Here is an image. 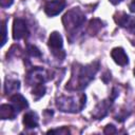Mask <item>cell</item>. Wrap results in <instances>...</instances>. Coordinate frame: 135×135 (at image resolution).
Instances as JSON below:
<instances>
[{
  "mask_svg": "<svg viewBox=\"0 0 135 135\" xmlns=\"http://www.w3.org/2000/svg\"><path fill=\"white\" fill-rule=\"evenodd\" d=\"M14 0H0V4L2 7H8L13 4Z\"/></svg>",
  "mask_w": 135,
  "mask_h": 135,
  "instance_id": "e0dca14e",
  "label": "cell"
},
{
  "mask_svg": "<svg viewBox=\"0 0 135 135\" xmlns=\"http://www.w3.org/2000/svg\"><path fill=\"white\" fill-rule=\"evenodd\" d=\"M47 133H60V134H63V133H70V131L65 128H61L60 130L57 129V130H50Z\"/></svg>",
  "mask_w": 135,
  "mask_h": 135,
  "instance_id": "2e32d148",
  "label": "cell"
},
{
  "mask_svg": "<svg viewBox=\"0 0 135 135\" xmlns=\"http://www.w3.org/2000/svg\"><path fill=\"white\" fill-rule=\"evenodd\" d=\"M17 110L14 105L11 104H2L0 107V117L2 119H13L15 118Z\"/></svg>",
  "mask_w": 135,
  "mask_h": 135,
  "instance_id": "52a82bcc",
  "label": "cell"
},
{
  "mask_svg": "<svg viewBox=\"0 0 135 135\" xmlns=\"http://www.w3.org/2000/svg\"><path fill=\"white\" fill-rule=\"evenodd\" d=\"M105 134H111V133H116V129L113 124H108L105 128H104V131H103Z\"/></svg>",
  "mask_w": 135,
  "mask_h": 135,
  "instance_id": "9a60e30c",
  "label": "cell"
},
{
  "mask_svg": "<svg viewBox=\"0 0 135 135\" xmlns=\"http://www.w3.org/2000/svg\"><path fill=\"white\" fill-rule=\"evenodd\" d=\"M101 24H102V22H101L99 19H92V20L90 21V23H89V26H88L89 33L92 34V35L95 34V33H97V32L100 30Z\"/></svg>",
  "mask_w": 135,
  "mask_h": 135,
  "instance_id": "8fae6325",
  "label": "cell"
},
{
  "mask_svg": "<svg viewBox=\"0 0 135 135\" xmlns=\"http://www.w3.org/2000/svg\"><path fill=\"white\" fill-rule=\"evenodd\" d=\"M129 8L132 13H135V0H132L131 3L129 4Z\"/></svg>",
  "mask_w": 135,
  "mask_h": 135,
  "instance_id": "d6986e66",
  "label": "cell"
},
{
  "mask_svg": "<svg viewBox=\"0 0 135 135\" xmlns=\"http://www.w3.org/2000/svg\"><path fill=\"white\" fill-rule=\"evenodd\" d=\"M84 20H85L84 15L79 9H76V8L69 11L62 17V22L64 24V27L69 32H74L76 28L81 26Z\"/></svg>",
  "mask_w": 135,
  "mask_h": 135,
  "instance_id": "6da1fadb",
  "label": "cell"
},
{
  "mask_svg": "<svg viewBox=\"0 0 135 135\" xmlns=\"http://www.w3.org/2000/svg\"><path fill=\"white\" fill-rule=\"evenodd\" d=\"M114 20L115 22L120 25V26H127L129 20H130V16H128L126 13H117L115 16H114Z\"/></svg>",
  "mask_w": 135,
  "mask_h": 135,
  "instance_id": "30bf717a",
  "label": "cell"
},
{
  "mask_svg": "<svg viewBox=\"0 0 135 135\" xmlns=\"http://www.w3.org/2000/svg\"><path fill=\"white\" fill-rule=\"evenodd\" d=\"M11 101L17 111H21L28 107L26 99L20 94H14L13 96H11Z\"/></svg>",
  "mask_w": 135,
  "mask_h": 135,
  "instance_id": "ba28073f",
  "label": "cell"
},
{
  "mask_svg": "<svg viewBox=\"0 0 135 135\" xmlns=\"http://www.w3.org/2000/svg\"><path fill=\"white\" fill-rule=\"evenodd\" d=\"M134 75H135V70H134Z\"/></svg>",
  "mask_w": 135,
  "mask_h": 135,
  "instance_id": "44dd1931",
  "label": "cell"
},
{
  "mask_svg": "<svg viewBox=\"0 0 135 135\" xmlns=\"http://www.w3.org/2000/svg\"><path fill=\"white\" fill-rule=\"evenodd\" d=\"M111 56L114 59V61L117 64L121 65V66L128 64V62H129L128 55L126 54V52L121 47H115V49H113L112 52H111Z\"/></svg>",
  "mask_w": 135,
  "mask_h": 135,
  "instance_id": "8992f818",
  "label": "cell"
},
{
  "mask_svg": "<svg viewBox=\"0 0 135 135\" xmlns=\"http://www.w3.org/2000/svg\"><path fill=\"white\" fill-rule=\"evenodd\" d=\"M85 104V95H81L79 100L73 97H60L57 101V107L63 112H77L80 111Z\"/></svg>",
  "mask_w": 135,
  "mask_h": 135,
  "instance_id": "7a4b0ae2",
  "label": "cell"
},
{
  "mask_svg": "<svg viewBox=\"0 0 135 135\" xmlns=\"http://www.w3.org/2000/svg\"><path fill=\"white\" fill-rule=\"evenodd\" d=\"M112 4H117V3H119V2H121L122 0H109Z\"/></svg>",
  "mask_w": 135,
  "mask_h": 135,
  "instance_id": "ffe728a7",
  "label": "cell"
},
{
  "mask_svg": "<svg viewBox=\"0 0 135 135\" xmlns=\"http://www.w3.org/2000/svg\"><path fill=\"white\" fill-rule=\"evenodd\" d=\"M27 53L31 55V56H34V57H39L41 56V52L35 46V45H28L27 49H26Z\"/></svg>",
  "mask_w": 135,
  "mask_h": 135,
  "instance_id": "5bb4252c",
  "label": "cell"
},
{
  "mask_svg": "<svg viewBox=\"0 0 135 135\" xmlns=\"http://www.w3.org/2000/svg\"><path fill=\"white\" fill-rule=\"evenodd\" d=\"M27 33L28 32L25 21L21 18H16L13 24V38L15 40H19L21 38H24Z\"/></svg>",
  "mask_w": 135,
  "mask_h": 135,
  "instance_id": "3957f363",
  "label": "cell"
},
{
  "mask_svg": "<svg viewBox=\"0 0 135 135\" xmlns=\"http://www.w3.org/2000/svg\"><path fill=\"white\" fill-rule=\"evenodd\" d=\"M2 31H3V39H2V45H4V43L6 42V26H5V22H2Z\"/></svg>",
  "mask_w": 135,
  "mask_h": 135,
  "instance_id": "ac0fdd59",
  "label": "cell"
},
{
  "mask_svg": "<svg viewBox=\"0 0 135 135\" xmlns=\"http://www.w3.org/2000/svg\"><path fill=\"white\" fill-rule=\"evenodd\" d=\"M23 124L28 129L38 127V117L34 112H27L23 116Z\"/></svg>",
  "mask_w": 135,
  "mask_h": 135,
  "instance_id": "9c48e42d",
  "label": "cell"
},
{
  "mask_svg": "<svg viewBox=\"0 0 135 135\" xmlns=\"http://www.w3.org/2000/svg\"><path fill=\"white\" fill-rule=\"evenodd\" d=\"M64 6H65L64 0H52L45 4L44 12L49 16H56L64 8Z\"/></svg>",
  "mask_w": 135,
  "mask_h": 135,
  "instance_id": "277c9868",
  "label": "cell"
},
{
  "mask_svg": "<svg viewBox=\"0 0 135 135\" xmlns=\"http://www.w3.org/2000/svg\"><path fill=\"white\" fill-rule=\"evenodd\" d=\"M19 84H20V82L18 80H7L6 84H5V92L11 93V92L17 91L20 86Z\"/></svg>",
  "mask_w": 135,
  "mask_h": 135,
  "instance_id": "4fadbf2b",
  "label": "cell"
},
{
  "mask_svg": "<svg viewBox=\"0 0 135 135\" xmlns=\"http://www.w3.org/2000/svg\"><path fill=\"white\" fill-rule=\"evenodd\" d=\"M44 93H45V86L42 83H37L33 90V97L37 100L40 97H42L44 95Z\"/></svg>",
  "mask_w": 135,
  "mask_h": 135,
  "instance_id": "7c38bea8",
  "label": "cell"
},
{
  "mask_svg": "<svg viewBox=\"0 0 135 135\" xmlns=\"http://www.w3.org/2000/svg\"><path fill=\"white\" fill-rule=\"evenodd\" d=\"M62 44L61 35L57 32H53L49 38V46L56 56H59V52H62Z\"/></svg>",
  "mask_w": 135,
  "mask_h": 135,
  "instance_id": "5b68a950",
  "label": "cell"
}]
</instances>
